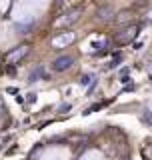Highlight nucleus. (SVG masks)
<instances>
[{
  "instance_id": "13",
  "label": "nucleus",
  "mask_w": 152,
  "mask_h": 160,
  "mask_svg": "<svg viewBox=\"0 0 152 160\" xmlns=\"http://www.w3.org/2000/svg\"><path fill=\"white\" fill-rule=\"evenodd\" d=\"M66 2H70V4H76V2H80V0H66Z\"/></svg>"
},
{
  "instance_id": "8",
  "label": "nucleus",
  "mask_w": 152,
  "mask_h": 160,
  "mask_svg": "<svg viewBox=\"0 0 152 160\" xmlns=\"http://www.w3.org/2000/svg\"><path fill=\"white\" fill-rule=\"evenodd\" d=\"M142 156L146 160H152V144H146V146L142 148Z\"/></svg>"
},
{
  "instance_id": "5",
  "label": "nucleus",
  "mask_w": 152,
  "mask_h": 160,
  "mask_svg": "<svg viewBox=\"0 0 152 160\" xmlns=\"http://www.w3.org/2000/svg\"><path fill=\"white\" fill-rule=\"evenodd\" d=\"M72 64H74V56H58L56 60L52 62V70L54 72H64V70H68V68H72Z\"/></svg>"
},
{
  "instance_id": "10",
  "label": "nucleus",
  "mask_w": 152,
  "mask_h": 160,
  "mask_svg": "<svg viewBox=\"0 0 152 160\" xmlns=\"http://www.w3.org/2000/svg\"><path fill=\"white\" fill-rule=\"evenodd\" d=\"M90 80H92V76H90V74H84V76L80 78V84H90Z\"/></svg>"
},
{
  "instance_id": "7",
  "label": "nucleus",
  "mask_w": 152,
  "mask_h": 160,
  "mask_svg": "<svg viewBox=\"0 0 152 160\" xmlns=\"http://www.w3.org/2000/svg\"><path fill=\"white\" fill-rule=\"evenodd\" d=\"M110 14H112V10H110L108 6H104V8H98V12H96V18H98V20H108Z\"/></svg>"
},
{
  "instance_id": "3",
  "label": "nucleus",
  "mask_w": 152,
  "mask_h": 160,
  "mask_svg": "<svg viewBox=\"0 0 152 160\" xmlns=\"http://www.w3.org/2000/svg\"><path fill=\"white\" fill-rule=\"evenodd\" d=\"M78 18H80V8H72V10H68V12H64L62 16L54 22V28H68V26H72V24L78 22Z\"/></svg>"
},
{
  "instance_id": "2",
  "label": "nucleus",
  "mask_w": 152,
  "mask_h": 160,
  "mask_svg": "<svg viewBox=\"0 0 152 160\" xmlns=\"http://www.w3.org/2000/svg\"><path fill=\"white\" fill-rule=\"evenodd\" d=\"M28 54H30V44H18L16 48H12L6 54V62L10 64V66H16V64L22 62Z\"/></svg>"
},
{
  "instance_id": "4",
  "label": "nucleus",
  "mask_w": 152,
  "mask_h": 160,
  "mask_svg": "<svg viewBox=\"0 0 152 160\" xmlns=\"http://www.w3.org/2000/svg\"><path fill=\"white\" fill-rule=\"evenodd\" d=\"M76 40V36L72 32H60V34H56L52 40H50V44H52L54 48H66L68 44H72Z\"/></svg>"
},
{
  "instance_id": "1",
  "label": "nucleus",
  "mask_w": 152,
  "mask_h": 160,
  "mask_svg": "<svg viewBox=\"0 0 152 160\" xmlns=\"http://www.w3.org/2000/svg\"><path fill=\"white\" fill-rule=\"evenodd\" d=\"M138 32H140V26H138V24H134V22L132 24H126V26H122L118 32L114 34V42L126 46V44L134 42V40L138 38Z\"/></svg>"
},
{
  "instance_id": "11",
  "label": "nucleus",
  "mask_w": 152,
  "mask_h": 160,
  "mask_svg": "<svg viewBox=\"0 0 152 160\" xmlns=\"http://www.w3.org/2000/svg\"><path fill=\"white\" fill-rule=\"evenodd\" d=\"M146 18H148L150 22H152V8H150V10H146Z\"/></svg>"
},
{
  "instance_id": "6",
  "label": "nucleus",
  "mask_w": 152,
  "mask_h": 160,
  "mask_svg": "<svg viewBox=\"0 0 152 160\" xmlns=\"http://www.w3.org/2000/svg\"><path fill=\"white\" fill-rule=\"evenodd\" d=\"M130 20H132V14H130L128 10H124V12H120L118 16H116V24H120V26H126V24H132Z\"/></svg>"
},
{
  "instance_id": "9",
  "label": "nucleus",
  "mask_w": 152,
  "mask_h": 160,
  "mask_svg": "<svg viewBox=\"0 0 152 160\" xmlns=\"http://www.w3.org/2000/svg\"><path fill=\"white\" fill-rule=\"evenodd\" d=\"M142 120H144V122H148L150 126H152V112H150V110H144V114H142Z\"/></svg>"
},
{
  "instance_id": "12",
  "label": "nucleus",
  "mask_w": 152,
  "mask_h": 160,
  "mask_svg": "<svg viewBox=\"0 0 152 160\" xmlns=\"http://www.w3.org/2000/svg\"><path fill=\"white\" fill-rule=\"evenodd\" d=\"M146 70H148V74L152 76V62H148V66H146Z\"/></svg>"
}]
</instances>
